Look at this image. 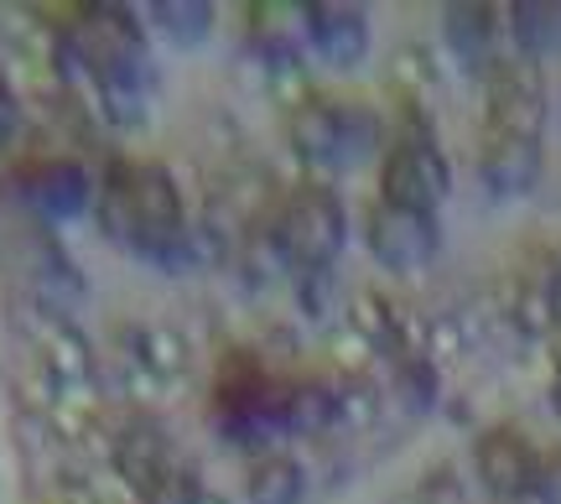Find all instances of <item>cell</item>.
Here are the masks:
<instances>
[{"label": "cell", "mask_w": 561, "mask_h": 504, "mask_svg": "<svg viewBox=\"0 0 561 504\" xmlns=\"http://www.w3.org/2000/svg\"><path fill=\"white\" fill-rule=\"evenodd\" d=\"M104 234L125 244L130 255L161 271H187L198 265V240L187 229L182 187L161 162H115L104 177L100 198Z\"/></svg>", "instance_id": "1"}, {"label": "cell", "mask_w": 561, "mask_h": 504, "mask_svg": "<svg viewBox=\"0 0 561 504\" xmlns=\"http://www.w3.org/2000/svg\"><path fill=\"white\" fill-rule=\"evenodd\" d=\"M73 62L83 79L94 83L104 115L115 125H140L157 94V73H151V53H146V32L125 5H89L73 21Z\"/></svg>", "instance_id": "2"}, {"label": "cell", "mask_w": 561, "mask_h": 504, "mask_svg": "<svg viewBox=\"0 0 561 504\" xmlns=\"http://www.w3.org/2000/svg\"><path fill=\"white\" fill-rule=\"evenodd\" d=\"M286 141L312 172H343L380 151L385 121L359 100L307 94L297 110H286Z\"/></svg>", "instance_id": "3"}, {"label": "cell", "mask_w": 561, "mask_h": 504, "mask_svg": "<svg viewBox=\"0 0 561 504\" xmlns=\"http://www.w3.org/2000/svg\"><path fill=\"white\" fill-rule=\"evenodd\" d=\"M348 240V214L343 198L328 182H301L286 193V203L271 219V250L291 276H312V271H333Z\"/></svg>", "instance_id": "4"}, {"label": "cell", "mask_w": 561, "mask_h": 504, "mask_svg": "<svg viewBox=\"0 0 561 504\" xmlns=\"http://www.w3.org/2000/svg\"><path fill=\"white\" fill-rule=\"evenodd\" d=\"M453 193V167L432 141V130H401V141L385 151L380 167V203L437 214L442 198Z\"/></svg>", "instance_id": "5"}, {"label": "cell", "mask_w": 561, "mask_h": 504, "mask_svg": "<svg viewBox=\"0 0 561 504\" xmlns=\"http://www.w3.org/2000/svg\"><path fill=\"white\" fill-rule=\"evenodd\" d=\"M483 115L489 130H510V136H541L546 125V73L536 58L510 53L483 73Z\"/></svg>", "instance_id": "6"}, {"label": "cell", "mask_w": 561, "mask_h": 504, "mask_svg": "<svg viewBox=\"0 0 561 504\" xmlns=\"http://www.w3.org/2000/svg\"><path fill=\"white\" fill-rule=\"evenodd\" d=\"M364 240H369V255L396 271V276H411V271H426L442 250V229L437 214H416V208H396V203H375L364 214Z\"/></svg>", "instance_id": "7"}, {"label": "cell", "mask_w": 561, "mask_h": 504, "mask_svg": "<svg viewBox=\"0 0 561 504\" xmlns=\"http://www.w3.org/2000/svg\"><path fill=\"white\" fill-rule=\"evenodd\" d=\"M110 463H115V479L130 489V500L151 504L161 479L178 468V453H172V443H167V432H161L157 416H130V422L115 432Z\"/></svg>", "instance_id": "8"}, {"label": "cell", "mask_w": 561, "mask_h": 504, "mask_svg": "<svg viewBox=\"0 0 561 504\" xmlns=\"http://www.w3.org/2000/svg\"><path fill=\"white\" fill-rule=\"evenodd\" d=\"M473 468H479L483 489L504 504H520L541 484V453L525 443L515 426H494L473 443Z\"/></svg>", "instance_id": "9"}, {"label": "cell", "mask_w": 561, "mask_h": 504, "mask_svg": "<svg viewBox=\"0 0 561 504\" xmlns=\"http://www.w3.org/2000/svg\"><path fill=\"white\" fill-rule=\"evenodd\" d=\"M546 172V151L541 136H510V130H489L479 151V177L489 193L500 198H520L530 193Z\"/></svg>", "instance_id": "10"}, {"label": "cell", "mask_w": 561, "mask_h": 504, "mask_svg": "<svg viewBox=\"0 0 561 504\" xmlns=\"http://www.w3.org/2000/svg\"><path fill=\"white\" fill-rule=\"evenodd\" d=\"M21 198L37 219H79L89 208V172H83L73 157H47V162H32L21 172Z\"/></svg>", "instance_id": "11"}, {"label": "cell", "mask_w": 561, "mask_h": 504, "mask_svg": "<svg viewBox=\"0 0 561 504\" xmlns=\"http://www.w3.org/2000/svg\"><path fill=\"white\" fill-rule=\"evenodd\" d=\"M307 37L328 68H359L369 58V16L359 5H307Z\"/></svg>", "instance_id": "12"}, {"label": "cell", "mask_w": 561, "mask_h": 504, "mask_svg": "<svg viewBox=\"0 0 561 504\" xmlns=\"http://www.w3.org/2000/svg\"><path fill=\"white\" fill-rule=\"evenodd\" d=\"M442 37H447V53L468 68V73H489L494 68V37H500V11L494 5H447L442 11Z\"/></svg>", "instance_id": "13"}, {"label": "cell", "mask_w": 561, "mask_h": 504, "mask_svg": "<svg viewBox=\"0 0 561 504\" xmlns=\"http://www.w3.org/2000/svg\"><path fill=\"white\" fill-rule=\"evenodd\" d=\"M125 348L136 354L151 375L167 385H182L187 380V369H193V343L182 339L172 323H146V328H125Z\"/></svg>", "instance_id": "14"}, {"label": "cell", "mask_w": 561, "mask_h": 504, "mask_svg": "<svg viewBox=\"0 0 561 504\" xmlns=\"http://www.w3.org/2000/svg\"><path fill=\"white\" fill-rule=\"evenodd\" d=\"M307 494V473L291 453H280V447H265L255 453V463L244 473V500L250 504H301Z\"/></svg>", "instance_id": "15"}, {"label": "cell", "mask_w": 561, "mask_h": 504, "mask_svg": "<svg viewBox=\"0 0 561 504\" xmlns=\"http://www.w3.org/2000/svg\"><path fill=\"white\" fill-rule=\"evenodd\" d=\"M286 437H318L328 426H339V401H333V385L322 380H297L286 385Z\"/></svg>", "instance_id": "16"}, {"label": "cell", "mask_w": 561, "mask_h": 504, "mask_svg": "<svg viewBox=\"0 0 561 504\" xmlns=\"http://www.w3.org/2000/svg\"><path fill=\"white\" fill-rule=\"evenodd\" d=\"M390 89H396L401 110H426V104L437 100V89H442L437 58H432V53H426L421 42L401 47V53L390 58Z\"/></svg>", "instance_id": "17"}, {"label": "cell", "mask_w": 561, "mask_h": 504, "mask_svg": "<svg viewBox=\"0 0 561 504\" xmlns=\"http://www.w3.org/2000/svg\"><path fill=\"white\" fill-rule=\"evenodd\" d=\"M146 16H151L161 37L178 42V47H198L214 32V5L208 0H157Z\"/></svg>", "instance_id": "18"}, {"label": "cell", "mask_w": 561, "mask_h": 504, "mask_svg": "<svg viewBox=\"0 0 561 504\" xmlns=\"http://www.w3.org/2000/svg\"><path fill=\"white\" fill-rule=\"evenodd\" d=\"M261 62H265V79H271V94H276L286 110H297L307 94H318V89H312V79H307V68H301V58L280 37L265 42V58Z\"/></svg>", "instance_id": "19"}, {"label": "cell", "mask_w": 561, "mask_h": 504, "mask_svg": "<svg viewBox=\"0 0 561 504\" xmlns=\"http://www.w3.org/2000/svg\"><path fill=\"white\" fill-rule=\"evenodd\" d=\"M333 401H339V426H348V432H369L380 422V390H375L369 375L339 380L333 385Z\"/></svg>", "instance_id": "20"}, {"label": "cell", "mask_w": 561, "mask_h": 504, "mask_svg": "<svg viewBox=\"0 0 561 504\" xmlns=\"http://www.w3.org/2000/svg\"><path fill=\"white\" fill-rule=\"evenodd\" d=\"M396 390H401L405 411H432V405H437V390H442L437 364L426 359V354L396 359Z\"/></svg>", "instance_id": "21"}, {"label": "cell", "mask_w": 561, "mask_h": 504, "mask_svg": "<svg viewBox=\"0 0 561 504\" xmlns=\"http://www.w3.org/2000/svg\"><path fill=\"white\" fill-rule=\"evenodd\" d=\"M375 354H380V348H375V343L364 339L359 328L348 323V318H343L339 328H333V333H328V359L339 364V375L343 380H354V375H369V364H375Z\"/></svg>", "instance_id": "22"}, {"label": "cell", "mask_w": 561, "mask_h": 504, "mask_svg": "<svg viewBox=\"0 0 561 504\" xmlns=\"http://www.w3.org/2000/svg\"><path fill=\"white\" fill-rule=\"evenodd\" d=\"M426 359L437 364H458L462 354H468V328H462V318L458 312H442V318H432L426 323V348H421Z\"/></svg>", "instance_id": "23"}, {"label": "cell", "mask_w": 561, "mask_h": 504, "mask_svg": "<svg viewBox=\"0 0 561 504\" xmlns=\"http://www.w3.org/2000/svg\"><path fill=\"white\" fill-rule=\"evenodd\" d=\"M198 500H203V479H198V468L182 463V458H178V468L161 479L157 494H151V504H198Z\"/></svg>", "instance_id": "24"}, {"label": "cell", "mask_w": 561, "mask_h": 504, "mask_svg": "<svg viewBox=\"0 0 561 504\" xmlns=\"http://www.w3.org/2000/svg\"><path fill=\"white\" fill-rule=\"evenodd\" d=\"M297 282V302L307 318H322L328 312V271H312V276H291Z\"/></svg>", "instance_id": "25"}, {"label": "cell", "mask_w": 561, "mask_h": 504, "mask_svg": "<svg viewBox=\"0 0 561 504\" xmlns=\"http://www.w3.org/2000/svg\"><path fill=\"white\" fill-rule=\"evenodd\" d=\"M421 504H462V484L453 479V468H437V473L421 484Z\"/></svg>", "instance_id": "26"}, {"label": "cell", "mask_w": 561, "mask_h": 504, "mask_svg": "<svg viewBox=\"0 0 561 504\" xmlns=\"http://www.w3.org/2000/svg\"><path fill=\"white\" fill-rule=\"evenodd\" d=\"M536 500L561 504V447L551 453V458H541V484H536Z\"/></svg>", "instance_id": "27"}, {"label": "cell", "mask_w": 561, "mask_h": 504, "mask_svg": "<svg viewBox=\"0 0 561 504\" xmlns=\"http://www.w3.org/2000/svg\"><path fill=\"white\" fill-rule=\"evenodd\" d=\"M541 291H546V307H551V328H561V261L551 265V276L541 282Z\"/></svg>", "instance_id": "28"}, {"label": "cell", "mask_w": 561, "mask_h": 504, "mask_svg": "<svg viewBox=\"0 0 561 504\" xmlns=\"http://www.w3.org/2000/svg\"><path fill=\"white\" fill-rule=\"evenodd\" d=\"M16 125H21V110H16V100H11V94L0 89V146H5V141H11V136H16Z\"/></svg>", "instance_id": "29"}, {"label": "cell", "mask_w": 561, "mask_h": 504, "mask_svg": "<svg viewBox=\"0 0 561 504\" xmlns=\"http://www.w3.org/2000/svg\"><path fill=\"white\" fill-rule=\"evenodd\" d=\"M551 405H557V416H561V369H557V380H551Z\"/></svg>", "instance_id": "30"}, {"label": "cell", "mask_w": 561, "mask_h": 504, "mask_svg": "<svg viewBox=\"0 0 561 504\" xmlns=\"http://www.w3.org/2000/svg\"><path fill=\"white\" fill-rule=\"evenodd\" d=\"M198 504H229V500H224V494H214V489H203V500Z\"/></svg>", "instance_id": "31"}]
</instances>
